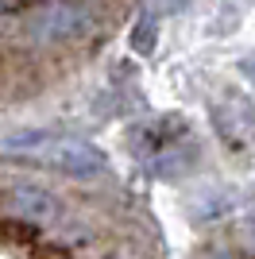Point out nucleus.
<instances>
[{"mask_svg": "<svg viewBox=\"0 0 255 259\" xmlns=\"http://www.w3.org/2000/svg\"><path fill=\"white\" fill-rule=\"evenodd\" d=\"M212 259H240V255H232V251H221V255H212Z\"/></svg>", "mask_w": 255, "mask_h": 259, "instance_id": "nucleus-5", "label": "nucleus"}, {"mask_svg": "<svg viewBox=\"0 0 255 259\" xmlns=\"http://www.w3.org/2000/svg\"><path fill=\"white\" fill-rule=\"evenodd\" d=\"M128 43H132V51H136V54H151V51H155V43H159V31H155V23L143 16V20L132 27Z\"/></svg>", "mask_w": 255, "mask_h": 259, "instance_id": "nucleus-4", "label": "nucleus"}, {"mask_svg": "<svg viewBox=\"0 0 255 259\" xmlns=\"http://www.w3.org/2000/svg\"><path fill=\"white\" fill-rule=\"evenodd\" d=\"M89 27V12L74 0H51L47 8H39L27 23V31L39 47H58V43H70Z\"/></svg>", "mask_w": 255, "mask_h": 259, "instance_id": "nucleus-1", "label": "nucleus"}, {"mask_svg": "<svg viewBox=\"0 0 255 259\" xmlns=\"http://www.w3.org/2000/svg\"><path fill=\"white\" fill-rule=\"evenodd\" d=\"M42 162L54 166L62 174H74V178H97V174L108 170V155L97 147V143L85 140H58L42 151Z\"/></svg>", "mask_w": 255, "mask_h": 259, "instance_id": "nucleus-2", "label": "nucleus"}, {"mask_svg": "<svg viewBox=\"0 0 255 259\" xmlns=\"http://www.w3.org/2000/svg\"><path fill=\"white\" fill-rule=\"evenodd\" d=\"M4 209L27 225H54L62 217V201L42 186H12L4 194Z\"/></svg>", "mask_w": 255, "mask_h": 259, "instance_id": "nucleus-3", "label": "nucleus"}, {"mask_svg": "<svg viewBox=\"0 0 255 259\" xmlns=\"http://www.w3.org/2000/svg\"><path fill=\"white\" fill-rule=\"evenodd\" d=\"M166 4H170V8H174V12H178V8H182V4H186V0H166Z\"/></svg>", "mask_w": 255, "mask_h": 259, "instance_id": "nucleus-6", "label": "nucleus"}]
</instances>
